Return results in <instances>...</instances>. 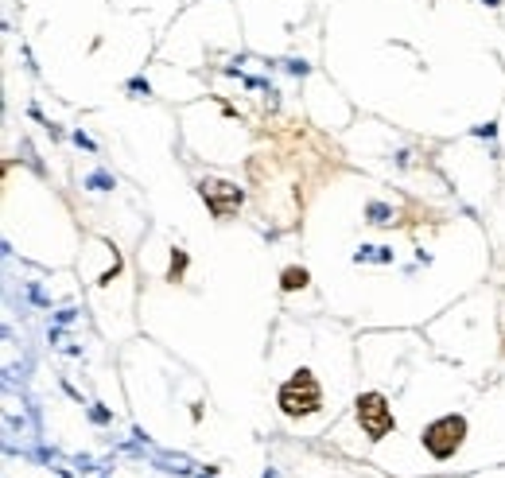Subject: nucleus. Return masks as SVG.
I'll return each mask as SVG.
<instances>
[{
  "mask_svg": "<svg viewBox=\"0 0 505 478\" xmlns=\"http://www.w3.org/2000/svg\"><path fill=\"white\" fill-rule=\"evenodd\" d=\"M319 404H323V389L311 373H295V378L280 389V409H284L288 416H307V412H315Z\"/></svg>",
  "mask_w": 505,
  "mask_h": 478,
  "instance_id": "f257e3e1",
  "label": "nucleus"
},
{
  "mask_svg": "<svg viewBox=\"0 0 505 478\" xmlns=\"http://www.w3.org/2000/svg\"><path fill=\"white\" fill-rule=\"evenodd\" d=\"M463 432H466V424L459 416H443L424 432V447H428L436 459H447V455H454V447L463 444Z\"/></svg>",
  "mask_w": 505,
  "mask_h": 478,
  "instance_id": "f03ea898",
  "label": "nucleus"
},
{
  "mask_svg": "<svg viewBox=\"0 0 505 478\" xmlns=\"http://www.w3.org/2000/svg\"><path fill=\"white\" fill-rule=\"evenodd\" d=\"M358 420H362V428L370 439H381L389 436V428H393V412H389L385 397L381 393H365L358 397Z\"/></svg>",
  "mask_w": 505,
  "mask_h": 478,
  "instance_id": "7ed1b4c3",
  "label": "nucleus"
},
{
  "mask_svg": "<svg viewBox=\"0 0 505 478\" xmlns=\"http://www.w3.org/2000/svg\"><path fill=\"white\" fill-rule=\"evenodd\" d=\"M295 284H303V272H288V280H284V288H295Z\"/></svg>",
  "mask_w": 505,
  "mask_h": 478,
  "instance_id": "20e7f679",
  "label": "nucleus"
}]
</instances>
